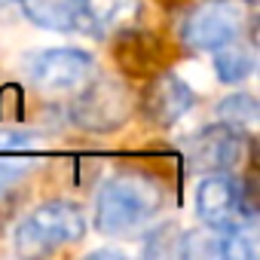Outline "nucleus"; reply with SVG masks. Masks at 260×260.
I'll return each mask as SVG.
<instances>
[{
    "label": "nucleus",
    "instance_id": "obj_1",
    "mask_svg": "<svg viewBox=\"0 0 260 260\" xmlns=\"http://www.w3.org/2000/svg\"><path fill=\"white\" fill-rule=\"evenodd\" d=\"M166 190L162 184L141 172V169H122L113 172L95 193L92 205V230L104 239H119L141 230L162 211Z\"/></svg>",
    "mask_w": 260,
    "mask_h": 260
},
{
    "label": "nucleus",
    "instance_id": "obj_2",
    "mask_svg": "<svg viewBox=\"0 0 260 260\" xmlns=\"http://www.w3.org/2000/svg\"><path fill=\"white\" fill-rule=\"evenodd\" d=\"M86 230H89V220L83 205L71 199H46L13 226L10 242L19 257H43L55 248L80 242Z\"/></svg>",
    "mask_w": 260,
    "mask_h": 260
},
{
    "label": "nucleus",
    "instance_id": "obj_3",
    "mask_svg": "<svg viewBox=\"0 0 260 260\" xmlns=\"http://www.w3.org/2000/svg\"><path fill=\"white\" fill-rule=\"evenodd\" d=\"M138 101L135 92L125 80L104 74V77H89L71 104V119L77 128L92 135H110L132 119Z\"/></svg>",
    "mask_w": 260,
    "mask_h": 260
},
{
    "label": "nucleus",
    "instance_id": "obj_4",
    "mask_svg": "<svg viewBox=\"0 0 260 260\" xmlns=\"http://www.w3.org/2000/svg\"><path fill=\"white\" fill-rule=\"evenodd\" d=\"M245 31L242 0H202L181 22V40L196 52H214L223 43L239 40Z\"/></svg>",
    "mask_w": 260,
    "mask_h": 260
},
{
    "label": "nucleus",
    "instance_id": "obj_5",
    "mask_svg": "<svg viewBox=\"0 0 260 260\" xmlns=\"http://www.w3.org/2000/svg\"><path fill=\"white\" fill-rule=\"evenodd\" d=\"M95 71V58L80 46H52L28 58V80L46 95L77 92Z\"/></svg>",
    "mask_w": 260,
    "mask_h": 260
},
{
    "label": "nucleus",
    "instance_id": "obj_6",
    "mask_svg": "<svg viewBox=\"0 0 260 260\" xmlns=\"http://www.w3.org/2000/svg\"><path fill=\"white\" fill-rule=\"evenodd\" d=\"M193 211L208 230H230L254 220L245 193L230 172H205L193 193Z\"/></svg>",
    "mask_w": 260,
    "mask_h": 260
},
{
    "label": "nucleus",
    "instance_id": "obj_7",
    "mask_svg": "<svg viewBox=\"0 0 260 260\" xmlns=\"http://www.w3.org/2000/svg\"><path fill=\"white\" fill-rule=\"evenodd\" d=\"M245 156V135L236 128L214 122L205 125L187 141V159L202 172H230Z\"/></svg>",
    "mask_w": 260,
    "mask_h": 260
},
{
    "label": "nucleus",
    "instance_id": "obj_8",
    "mask_svg": "<svg viewBox=\"0 0 260 260\" xmlns=\"http://www.w3.org/2000/svg\"><path fill=\"white\" fill-rule=\"evenodd\" d=\"M193 104H196V92L187 80H181L178 74H159L147 86L141 110L153 125L172 128L175 122H181L193 110Z\"/></svg>",
    "mask_w": 260,
    "mask_h": 260
},
{
    "label": "nucleus",
    "instance_id": "obj_9",
    "mask_svg": "<svg viewBox=\"0 0 260 260\" xmlns=\"http://www.w3.org/2000/svg\"><path fill=\"white\" fill-rule=\"evenodd\" d=\"M132 10V0H74L77 13V34L86 37H107Z\"/></svg>",
    "mask_w": 260,
    "mask_h": 260
},
{
    "label": "nucleus",
    "instance_id": "obj_10",
    "mask_svg": "<svg viewBox=\"0 0 260 260\" xmlns=\"http://www.w3.org/2000/svg\"><path fill=\"white\" fill-rule=\"evenodd\" d=\"M22 16L52 34H77L74 0H19Z\"/></svg>",
    "mask_w": 260,
    "mask_h": 260
},
{
    "label": "nucleus",
    "instance_id": "obj_11",
    "mask_svg": "<svg viewBox=\"0 0 260 260\" xmlns=\"http://www.w3.org/2000/svg\"><path fill=\"white\" fill-rule=\"evenodd\" d=\"M254 64H257V61H254V52H251V46L242 43V37L233 40V43L217 46V49H214V58H211L214 77H217L220 83H226V86L245 83V80L254 74Z\"/></svg>",
    "mask_w": 260,
    "mask_h": 260
},
{
    "label": "nucleus",
    "instance_id": "obj_12",
    "mask_svg": "<svg viewBox=\"0 0 260 260\" xmlns=\"http://www.w3.org/2000/svg\"><path fill=\"white\" fill-rule=\"evenodd\" d=\"M217 119L236 132H242L245 138L254 135L257 119H260V104L251 92H233L217 104Z\"/></svg>",
    "mask_w": 260,
    "mask_h": 260
},
{
    "label": "nucleus",
    "instance_id": "obj_13",
    "mask_svg": "<svg viewBox=\"0 0 260 260\" xmlns=\"http://www.w3.org/2000/svg\"><path fill=\"white\" fill-rule=\"evenodd\" d=\"M217 233H220V257L223 260H257L260 239H257L254 220L230 226V230H217Z\"/></svg>",
    "mask_w": 260,
    "mask_h": 260
},
{
    "label": "nucleus",
    "instance_id": "obj_14",
    "mask_svg": "<svg viewBox=\"0 0 260 260\" xmlns=\"http://www.w3.org/2000/svg\"><path fill=\"white\" fill-rule=\"evenodd\" d=\"M43 147V135L25 125H0V153H25V150H37Z\"/></svg>",
    "mask_w": 260,
    "mask_h": 260
},
{
    "label": "nucleus",
    "instance_id": "obj_15",
    "mask_svg": "<svg viewBox=\"0 0 260 260\" xmlns=\"http://www.w3.org/2000/svg\"><path fill=\"white\" fill-rule=\"evenodd\" d=\"M31 169H34L31 159H10V153H4V156H0V187L19 181V178L28 175Z\"/></svg>",
    "mask_w": 260,
    "mask_h": 260
},
{
    "label": "nucleus",
    "instance_id": "obj_16",
    "mask_svg": "<svg viewBox=\"0 0 260 260\" xmlns=\"http://www.w3.org/2000/svg\"><path fill=\"white\" fill-rule=\"evenodd\" d=\"M242 4H248V7H254V4H257V0H242Z\"/></svg>",
    "mask_w": 260,
    "mask_h": 260
},
{
    "label": "nucleus",
    "instance_id": "obj_17",
    "mask_svg": "<svg viewBox=\"0 0 260 260\" xmlns=\"http://www.w3.org/2000/svg\"><path fill=\"white\" fill-rule=\"evenodd\" d=\"M4 4H10V0H0V7H4Z\"/></svg>",
    "mask_w": 260,
    "mask_h": 260
}]
</instances>
